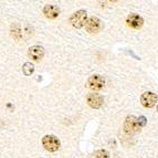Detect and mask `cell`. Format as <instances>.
<instances>
[{
  "instance_id": "1",
  "label": "cell",
  "mask_w": 158,
  "mask_h": 158,
  "mask_svg": "<svg viewBox=\"0 0 158 158\" xmlns=\"http://www.w3.org/2000/svg\"><path fill=\"white\" fill-rule=\"evenodd\" d=\"M140 125L138 123V118L133 115H129L126 117L124 122V132L127 135H134L140 131Z\"/></svg>"
},
{
  "instance_id": "2",
  "label": "cell",
  "mask_w": 158,
  "mask_h": 158,
  "mask_svg": "<svg viewBox=\"0 0 158 158\" xmlns=\"http://www.w3.org/2000/svg\"><path fill=\"white\" fill-rule=\"evenodd\" d=\"M87 21V12L85 10H79L77 12H74L70 18V23L72 27L77 28V29H81L86 24Z\"/></svg>"
},
{
  "instance_id": "3",
  "label": "cell",
  "mask_w": 158,
  "mask_h": 158,
  "mask_svg": "<svg viewBox=\"0 0 158 158\" xmlns=\"http://www.w3.org/2000/svg\"><path fill=\"white\" fill-rule=\"evenodd\" d=\"M42 145L48 152L54 153L60 148V140L54 135H45L42 138Z\"/></svg>"
},
{
  "instance_id": "4",
  "label": "cell",
  "mask_w": 158,
  "mask_h": 158,
  "mask_svg": "<svg viewBox=\"0 0 158 158\" xmlns=\"http://www.w3.org/2000/svg\"><path fill=\"white\" fill-rule=\"evenodd\" d=\"M157 95L153 92H145L143 93V95L140 96V103L144 107L152 108L156 105L157 103Z\"/></svg>"
},
{
  "instance_id": "5",
  "label": "cell",
  "mask_w": 158,
  "mask_h": 158,
  "mask_svg": "<svg viewBox=\"0 0 158 158\" xmlns=\"http://www.w3.org/2000/svg\"><path fill=\"white\" fill-rule=\"evenodd\" d=\"M87 85H89L91 90L100 91L105 85V80L103 79L101 75H92L87 80Z\"/></svg>"
},
{
  "instance_id": "6",
  "label": "cell",
  "mask_w": 158,
  "mask_h": 158,
  "mask_svg": "<svg viewBox=\"0 0 158 158\" xmlns=\"http://www.w3.org/2000/svg\"><path fill=\"white\" fill-rule=\"evenodd\" d=\"M85 29L90 33H96V32H98L102 29V21L96 17H91V18L87 19Z\"/></svg>"
},
{
  "instance_id": "7",
  "label": "cell",
  "mask_w": 158,
  "mask_h": 158,
  "mask_svg": "<svg viewBox=\"0 0 158 158\" xmlns=\"http://www.w3.org/2000/svg\"><path fill=\"white\" fill-rule=\"evenodd\" d=\"M86 102L89 104V106L92 108H101L103 106V103H104V100H103V96L98 93H91V94L87 95L86 98Z\"/></svg>"
},
{
  "instance_id": "8",
  "label": "cell",
  "mask_w": 158,
  "mask_h": 158,
  "mask_svg": "<svg viewBox=\"0 0 158 158\" xmlns=\"http://www.w3.org/2000/svg\"><path fill=\"white\" fill-rule=\"evenodd\" d=\"M28 56L30 59H32V61L39 62L44 56V49L41 45H33L28 51Z\"/></svg>"
},
{
  "instance_id": "9",
  "label": "cell",
  "mask_w": 158,
  "mask_h": 158,
  "mask_svg": "<svg viewBox=\"0 0 158 158\" xmlns=\"http://www.w3.org/2000/svg\"><path fill=\"white\" fill-rule=\"evenodd\" d=\"M126 22L131 28H133V29H139V28L143 27V24H144V19L140 16H138V15L133 13V15H131V16L127 18Z\"/></svg>"
},
{
  "instance_id": "10",
  "label": "cell",
  "mask_w": 158,
  "mask_h": 158,
  "mask_svg": "<svg viewBox=\"0 0 158 158\" xmlns=\"http://www.w3.org/2000/svg\"><path fill=\"white\" fill-rule=\"evenodd\" d=\"M43 15L48 19H56L60 15V9L54 5H48L43 8Z\"/></svg>"
},
{
  "instance_id": "11",
  "label": "cell",
  "mask_w": 158,
  "mask_h": 158,
  "mask_svg": "<svg viewBox=\"0 0 158 158\" xmlns=\"http://www.w3.org/2000/svg\"><path fill=\"white\" fill-rule=\"evenodd\" d=\"M22 71H23L24 75H27V77H30V75H31V74L34 72L33 64L30 63V62H27V63H24L23 66H22Z\"/></svg>"
},
{
  "instance_id": "12",
  "label": "cell",
  "mask_w": 158,
  "mask_h": 158,
  "mask_svg": "<svg viewBox=\"0 0 158 158\" xmlns=\"http://www.w3.org/2000/svg\"><path fill=\"white\" fill-rule=\"evenodd\" d=\"M94 158H110V154L105 149H100L98 152H95Z\"/></svg>"
},
{
  "instance_id": "13",
  "label": "cell",
  "mask_w": 158,
  "mask_h": 158,
  "mask_svg": "<svg viewBox=\"0 0 158 158\" xmlns=\"http://www.w3.org/2000/svg\"><path fill=\"white\" fill-rule=\"evenodd\" d=\"M138 123H139L140 127L146 126V124H147V118H146L145 116H139V117H138Z\"/></svg>"
},
{
  "instance_id": "14",
  "label": "cell",
  "mask_w": 158,
  "mask_h": 158,
  "mask_svg": "<svg viewBox=\"0 0 158 158\" xmlns=\"http://www.w3.org/2000/svg\"><path fill=\"white\" fill-rule=\"evenodd\" d=\"M110 1H113V2H115V1H117V0H110Z\"/></svg>"
},
{
  "instance_id": "15",
  "label": "cell",
  "mask_w": 158,
  "mask_h": 158,
  "mask_svg": "<svg viewBox=\"0 0 158 158\" xmlns=\"http://www.w3.org/2000/svg\"><path fill=\"white\" fill-rule=\"evenodd\" d=\"M157 112H158V104H157Z\"/></svg>"
}]
</instances>
